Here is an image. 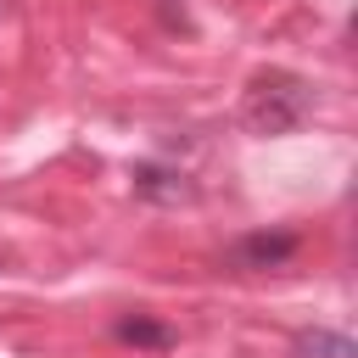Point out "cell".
<instances>
[{"label":"cell","instance_id":"cell-1","mask_svg":"<svg viewBox=\"0 0 358 358\" xmlns=\"http://www.w3.org/2000/svg\"><path fill=\"white\" fill-rule=\"evenodd\" d=\"M313 112V84L302 73H285V67H263L252 73L246 95H241V123L246 134L257 140H280V134H296Z\"/></svg>","mask_w":358,"mask_h":358},{"label":"cell","instance_id":"cell-2","mask_svg":"<svg viewBox=\"0 0 358 358\" xmlns=\"http://www.w3.org/2000/svg\"><path fill=\"white\" fill-rule=\"evenodd\" d=\"M296 252H302V235H296V229H252V235H241V241L224 246V263L257 274V268H280V263H291Z\"/></svg>","mask_w":358,"mask_h":358},{"label":"cell","instance_id":"cell-3","mask_svg":"<svg viewBox=\"0 0 358 358\" xmlns=\"http://www.w3.org/2000/svg\"><path fill=\"white\" fill-rule=\"evenodd\" d=\"M134 196L140 201H157V207H190L201 190L190 185V173H179V168H162V162H134Z\"/></svg>","mask_w":358,"mask_h":358},{"label":"cell","instance_id":"cell-4","mask_svg":"<svg viewBox=\"0 0 358 358\" xmlns=\"http://www.w3.org/2000/svg\"><path fill=\"white\" fill-rule=\"evenodd\" d=\"M112 336H117V341H129V347H151V352H168V347H173V330H168V324H157L151 313H129V319H117V324H112Z\"/></svg>","mask_w":358,"mask_h":358},{"label":"cell","instance_id":"cell-5","mask_svg":"<svg viewBox=\"0 0 358 358\" xmlns=\"http://www.w3.org/2000/svg\"><path fill=\"white\" fill-rule=\"evenodd\" d=\"M291 352L296 358H358L352 336H341V330H296Z\"/></svg>","mask_w":358,"mask_h":358}]
</instances>
